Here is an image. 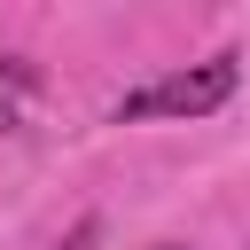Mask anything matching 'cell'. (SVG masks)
Segmentation results:
<instances>
[{"mask_svg":"<svg viewBox=\"0 0 250 250\" xmlns=\"http://www.w3.org/2000/svg\"><path fill=\"white\" fill-rule=\"evenodd\" d=\"M234 55H211V62H188V70H172V78H156V86H141V94H125L117 109H109V125H141V117H211L227 94H234Z\"/></svg>","mask_w":250,"mask_h":250,"instance_id":"obj_1","label":"cell"},{"mask_svg":"<svg viewBox=\"0 0 250 250\" xmlns=\"http://www.w3.org/2000/svg\"><path fill=\"white\" fill-rule=\"evenodd\" d=\"M55 250H102V219H78V227H70Z\"/></svg>","mask_w":250,"mask_h":250,"instance_id":"obj_2","label":"cell"},{"mask_svg":"<svg viewBox=\"0 0 250 250\" xmlns=\"http://www.w3.org/2000/svg\"><path fill=\"white\" fill-rule=\"evenodd\" d=\"M0 133H16V102L8 94H0Z\"/></svg>","mask_w":250,"mask_h":250,"instance_id":"obj_3","label":"cell"}]
</instances>
